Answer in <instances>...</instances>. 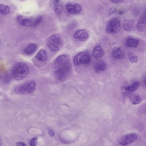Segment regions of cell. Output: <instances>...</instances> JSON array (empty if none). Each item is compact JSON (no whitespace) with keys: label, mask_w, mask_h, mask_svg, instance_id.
Wrapping results in <instances>:
<instances>
[{"label":"cell","mask_w":146,"mask_h":146,"mask_svg":"<svg viewBox=\"0 0 146 146\" xmlns=\"http://www.w3.org/2000/svg\"><path fill=\"white\" fill-rule=\"evenodd\" d=\"M54 74L60 81H64L69 76L72 71V64L68 56L62 55L58 56L54 62Z\"/></svg>","instance_id":"6da1fadb"},{"label":"cell","mask_w":146,"mask_h":146,"mask_svg":"<svg viewBox=\"0 0 146 146\" xmlns=\"http://www.w3.org/2000/svg\"><path fill=\"white\" fill-rule=\"evenodd\" d=\"M29 72L30 69L27 64L24 62H17L11 69V76L16 80H22L27 76Z\"/></svg>","instance_id":"7a4b0ae2"},{"label":"cell","mask_w":146,"mask_h":146,"mask_svg":"<svg viewBox=\"0 0 146 146\" xmlns=\"http://www.w3.org/2000/svg\"><path fill=\"white\" fill-rule=\"evenodd\" d=\"M42 20V18L41 16L33 18V17H27L23 15H19L17 17V21L18 23L25 27L37 26L39 25Z\"/></svg>","instance_id":"3957f363"},{"label":"cell","mask_w":146,"mask_h":146,"mask_svg":"<svg viewBox=\"0 0 146 146\" xmlns=\"http://www.w3.org/2000/svg\"><path fill=\"white\" fill-rule=\"evenodd\" d=\"M47 45L52 52H57L62 47V40L59 35L54 34L48 38Z\"/></svg>","instance_id":"277c9868"},{"label":"cell","mask_w":146,"mask_h":146,"mask_svg":"<svg viewBox=\"0 0 146 146\" xmlns=\"http://www.w3.org/2000/svg\"><path fill=\"white\" fill-rule=\"evenodd\" d=\"M36 82L32 81L16 87L14 91L18 94H25L33 92L36 89Z\"/></svg>","instance_id":"5b68a950"},{"label":"cell","mask_w":146,"mask_h":146,"mask_svg":"<svg viewBox=\"0 0 146 146\" xmlns=\"http://www.w3.org/2000/svg\"><path fill=\"white\" fill-rule=\"evenodd\" d=\"M91 61L90 55L88 53L81 52L76 55L74 58V66H79L81 65H87Z\"/></svg>","instance_id":"8992f818"},{"label":"cell","mask_w":146,"mask_h":146,"mask_svg":"<svg viewBox=\"0 0 146 146\" xmlns=\"http://www.w3.org/2000/svg\"><path fill=\"white\" fill-rule=\"evenodd\" d=\"M121 29V21L117 18L111 20L106 27V31L110 34H115L120 32Z\"/></svg>","instance_id":"52a82bcc"},{"label":"cell","mask_w":146,"mask_h":146,"mask_svg":"<svg viewBox=\"0 0 146 146\" xmlns=\"http://www.w3.org/2000/svg\"><path fill=\"white\" fill-rule=\"evenodd\" d=\"M138 138V135L135 133H129L122 136L119 139L118 143L121 145H127L136 141Z\"/></svg>","instance_id":"ba28073f"},{"label":"cell","mask_w":146,"mask_h":146,"mask_svg":"<svg viewBox=\"0 0 146 146\" xmlns=\"http://www.w3.org/2000/svg\"><path fill=\"white\" fill-rule=\"evenodd\" d=\"M74 37L78 41L85 42L89 38V34L87 30L81 29L76 31L74 34Z\"/></svg>","instance_id":"9c48e42d"},{"label":"cell","mask_w":146,"mask_h":146,"mask_svg":"<svg viewBox=\"0 0 146 146\" xmlns=\"http://www.w3.org/2000/svg\"><path fill=\"white\" fill-rule=\"evenodd\" d=\"M68 12L70 14L78 15L82 11V7L78 3H68L66 6Z\"/></svg>","instance_id":"30bf717a"},{"label":"cell","mask_w":146,"mask_h":146,"mask_svg":"<svg viewBox=\"0 0 146 146\" xmlns=\"http://www.w3.org/2000/svg\"><path fill=\"white\" fill-rule=\"evenodd\" d=\"M104 50L100 45L95 46L93 50V56L96 59H101L104 56Z\"/></svg>","instance_id":"8fae6325"},{"label":"cell","mask_w":146,"mask_h":146,"mask_svg":"<svg viewBox=\"0 0 146 146\" xmlns=\"http://www.w3.org/2000/svg\"><path fill=\"white\" fill-rule=\"evenodd\" d=\"M112 55L115 59H122L125 56V53L121 48L115 47L112 50Z\"/></svg>","instance_id":"7c38bea8"},{"label":"cell","mask_w":146,"mask_h":146,"mask_svg":"<svg viewBox=\"0 0 146 146\" xmlns=\"http://www.w3.org/2000/svg\"><path fill=\"white\" fill-rule=\"evenodd\" d=\"M127 96H128L130 99V101L132 104L135 105L139 104L142 102V99L139 94H128L127 93Z\"/></svg>","instance_id":"4fadbf2b"},{"label":"cell","mask_w":146,"mask_h":146,"mask_svg":"<svg viewBox=\"0 0 146 146\" xmlns=\"http://www.w3.org/2000/svg\"><path fill=\"white\" fill-rule=\"evenodd\" d=\"M139 43V40L137 38L129 37L125 42L126 46L129 48H136Z\"/></svg>","instance_id":"5bb4252c"},{"label":"cell","mask_w":146,"mask_h":146,"mask_svg":"<svg viewBox=\"0 0 146 146\" xmlns=\"http://www.w3.org/2000/svg\"><path fill=\"white\" fill-rule=\"evenodd\" d=\"M37 45L36 44H31L25 49L24 52L27 55H31L36 52V50L37 49Z\"/></svg>","instance_id":"9a60e30c"},{"label":"cell","mask_w":146,"mask_h":146,"mask_svg":"<svg viewBox=\"0 0 146 146\" xmlns=\"http://www.w3.org/2000/svg\"><path fill=\"white\" fill-rule=\"evenodd\" d=\"M54 10L56 14L60 17L61 16L62 12V7L60 0H54Z\"/></svg>","instance_id":"2e32d148"},{"label":"cell","mask_w":146,"mask_h":146,"mask_svg":"<svg viewBox=\"0 0 146 146\" xmlns=\"http://www.w3.org/2000/svg\"><path fill=\"white\" fill-rule=\"evenodd\" d=\"M106 69V65L103 61H99L94 65V70L97 72H104Z\"/></svg>","instance_id":"e0dca14e"},{"label":"cell","mask_w":146,"mask_h":146,"mask_svg":"<svg viewBox=\"0 0 146 146\" xmlns=\"http://www.w3.org/2000/svg\"><path fill=\"white\" fill-rule=\"evenodd\" d=\"M48 57L47 52L44 50H40L36 56V58L41 62L46 61L48 59Z\"/></svg>","instance_id":"ac0fdd59"},{"label":"cell","mask_w":146,"mask_h":146,"mask_svg":"<svg viewBox=\"0 0 146 146\" xmlns=\"http://www.w3.org/2000/svg\"><path fill=\"white\" fill-rule=\"evenodd\" d=\"M140 86V83L139 82L137 81L133 82L132 85L127 86L124 88V89L127 92H135Z\"/></svg>","instance_id":"d6986e66"},{"label":"cell","mask_w":146,"mask_h":146,"mask_svg":"<svg viewBox=\"0 0 146 146\" xmlns=\"http://www.w3.org/2000/svg\"><path fill=\"white\" fill-rule=\"evenodd\" d=\"M123 27L126 31H132L133 28V23L129 20H125L123 22Z\"/></svg>","instance_id":"ffe728a7"},{"label":"cell","mask_w":146,"mask_h":146,"mask_svg":"<svg viewBox=\"0 0 146 146\" xmlns=\"http://www.w3.org/2000/svg\"><path fill=\"white\" fill-rule=\"evenodd\" d=\"M9 7L4 4L0 5V14L2 15H7L10 13Z\"/></svg>","instance_id":"44dd1931"},{"label":"cell","mask_w":146,"mask_h":146,"mask_svg":"<svg viewBox=\"0 0 146 146\" xmlns=\"http://www.w3.org/2000/svg\"><path fill=\"white\" fill-rule=\"evenodd\" d=\"M145 24L143 20H140L137 25V29L139 32H143L145 30Z\"/></svg>","instance_id":"7402d4cb"},{"label":"cell","mask_w":146,"mask_h":146,"mask_svg":"<svg viewBox=\"0 0 146 146\" xmlns=\"http://www.w3.org/2000/svg\"><path fill=\"white\" fill-rule=\"evenodd\" d=\"M128 57L129 61L132 63H135L138 61V57L133 52H129Z\"/></svg>","instance_id":"603a6c76"},{"label":"cell","mask_w":146,"mask_h":146,"mask_svg":"<svg viewBox=\"0 0 146 146\" xmlns=\"http://www.w3.org/2000/svg\"><path fill=\"white\" fill-rule=\"evenodd\" d=\"M38 139L37 137H35L33 138L30 141V145L31 146H36L37 145Z\"/></svg>","instance_id":"cb8c5ba5"},{"label":"cell","mask_w":146,"mask_h":146,"mask_svg":"<svg viewBox=\"0 0 146 146\" xmlns=\"http://www.w3.org/2000/svg\"><path fill=\"white\" fill-rule=\"evenodd\" d=\"M48 134L51 137H53L54 135L55 132H54V130L50 129L48 130Z\"/></svg>","instance_id":"d4e9b609"},{"label":"cell","mask_w":146,"mask_h":146,"mask_svg":"<svg viewBox=\"0 0 146 146\" xmlns=\"http://www.w3.org/2000/svg\"><path fill=\"white\" fill-rule=\"evenodd\" d=\"M116 12L117 9H116L115 8H111L110 9L109 13H110V14H112L116 13Z\"/></svg>","instance_id":"484cf974"},{"label":"cell","mask_w":146,"mask_h":146,"mask_svg":"<svg viewBox=\"0 0 146 146\" xmlns=\"http://www.w3.org/2000/svg\"><path fill=\"white\" fill-rule=\"evenodd\" d=\"M16 145L17 146H27L26 144L25 143L22 142L16 143Z\"/></svg>","instance_id":"4316f807"},{"label":"cell","mask_w":146,"mask_h":146,"mask_svg":"<svg viewBox=\"0 0 146 146\" xmlns=\"http://www.w3.org/2000/svg\"><path fill=\"white\" fill-rule=\"evenodd\" d=\"M113 3H117L119 2V0H111Z\"/></svg>","instance_id":"83f0119b"},{"label":"cell","mask_w":146,"mask_h":146,"mask_svg":"<svg viewBox=\"0 0 146 146\" xmlns=\"http://www.w3.org/2000/svg\"><path fill=\"white\" fill-rule=\"evenodd\" d=\"M144 82H145V85L146 86V77L145 78V80H144Z\"/></svg>","instance_id":"f1b7e54d"},{"label":"cell","mask_w":146,"mask_h":146,"mask_svg":"<svg viewBox=\"0 0 146 146\" xmlns=\"http://www.w3.org/2000/svg\"><path fill=\"white\" fill-rule=\"evenodd\" d=\"M0 146H1V144H0Z\"/></svg>","instance_id":"f546056e"},{"label":"cell","mask_w":146,"mask_h":146,"mask_svg":"<svg viewBox=\"0 0 146 146\" xmlns=\"http://www.w3.org/2000/svg\"></svg>","instance_id":"4dcf8cb0"}]
</instances>
